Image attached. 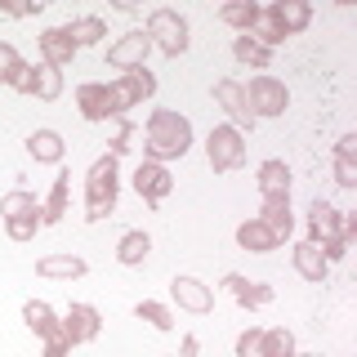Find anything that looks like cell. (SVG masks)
I'll list each match as a JSON object with an SVG mask.
<instances>
[{"mask_svg": "<svg viewBox=\"0 0 357 357\" xmlns=\"http://www.w3.org/2000/svg\"><path fill=\"white\" fill-rule=\"evenodd\" d=\"M241 94H245V107H250V116L255 121H264V116H282V112L290 107V94H286V85L277 81V76H250V81L241 85Z\"/></svg>", "mask_w": 357, "mask_h": 357, "instance_id": "obj_5", "label": "cell"}, {"mask_svg": "<svg viewBox=\"0 0 357 357\" xmlns=\"http://www.w3.org/2000/svg\"><path fill=\"white\" fill-rule=\"evenodd\" d=\"M237 245H241V250H250V255H268V250H277L282 241L268 232L264 219H245L241 228H237Z\"/></svg>", "mask_w": 357, "mask_h": 357, "instance_id": "obj_23", "label": "cell"}, {"mask_svg": "<svg viewBox=\"0 0 357 357\" xmlns=\"http://www.w3.org/2000/svg\"><path fill=\"white\" fill-rule=\"evenodd\" d=\"M116 192H121V178H116V156L103 152L85 174V219L89 223H103L112 210H116Z\"/></svg>", "mask_w": 357, "mask_h": 357, "instance_id": "obj_2", "label": "cell"}, {"mask_svg": "<svg viewBox=\"0 0 357 357\" xmlns=\"http://www.w3.org/2000/svg\"><path fill=\"white\" fill-rule=\"evenodd\" d=\"M67 31H72V40H76V50H85V45H98L107 36V22L98 18V14H85V18H76V22H67Z\"/></svg>", "mask_w": 357, "mask_h": 357, "instance_id": "obj_29", "label": "cell"}, {"mask_svg": "<svg viewBox=\"0 0 357 357\" xmlns=\"http://www.w3.org/2000/svg\"><path fill=\"white\" fill-rule=\"evenodd\" d=\"M0 223H5V232L14 241H31L40 228V201L36 192H27V188H14V192L0 197Z\"/></svg>", "mask_w": 357, "mask_h": 357, "instance_id": "obj_4", "label": "cell"}, {"mask_svg": "<svg viewBox=\"0 0 357 357\" xmlns=\"http://www.w3.org/2000/svg\"><path fill=\"white\" fill-rule=\"evenodd\" d=\"M67 197H72V170H59V178L50 183V197L40 201V223H63L67 215Z\"/></svg>", "mask_w": 357, "mask_h": 357, "instance_id": "obj_20", "label": "cell"}, {"mask_svg": "<svg viewBox=\"0 0 357 357\" xmlns=\"http://www.w3.org/2000/svg\"><path fill=\"white\" fill-rule=\"evenodd\" d=\"M340 215L344 210H335L331 201H312L308 206V241H317V245H326L331 237H340Z\"/></svg>", "mask_w": 357, "mask_h": 357, "instance_id": "obj_18", "label": "cell"}, {"mask_svg": "<svg viewBox=\"0 0 357 357\" xmlns=\"http://www.w3.org/2000/svg\"><path fill=\"white\" fill-rule=\"evenodd\" d=\"M232 59L245 63V67H255V72H264V67L273 63V50H264L255 36H237V40H232Z\"/></svg>", "mask_w": 357, "mask_h": 357, "instance_id": "obj_28", "label": "cell"}, {"mask_svg": "<svg viewBox=\"0 0 357 357\" xmlns=\"http://www.w3.org/2000/svg\"><path fill=\"white\" fill-rule=\"evenodd\" d=\"M143 31H148L152 50H161L165 59H178V54H188V45H192L188 18L178 14V9H152L148 22H143Z\"/></svg>", "mask_w": 357, "mask_h": 357, "instance_id": "obj_3", "label": "cell"}, {"mask_svg": "<svg viewBox=\"0 0 357 357\" xmlns=\"http://www.w3.org/2000/svg\"><path fill=\"white\" fill-rule=\"evenodd\" d=\"M223 290H228L232 299H237L241 308H268L273 304V286H264V282H250V277H241V273H223Z\"/></svg>", "mask_w": 357, "mask_h": 357, "instance_id": "obj_15", "label": "cell"}, {"mask_svg": "<svg viewBox=\"0 0 357 357\" xmlns=\"http://www.w3.org/2000/svg\"><path fill=\"white\" fill-rule=\"evenodd\" d=\"M335 156H340V161H357V134H344V139L335 143Z\"/></svg>", "mask_w": 357, "mask_h": 357, "instance_id": "obj_40", "label": "cell"}, {"mask_svg": "<svg viewBox=\"0 0 357 357\" xmlns=\"http://www.w3.org/2000/svg\"><path fill=\"white\" fill-rule=\"evenodd\" d=\"M290 353H295V335H290L286 326L264 331V357H290Z\"/></svg>", "mask_w": 357, "mask_h": 357, "instance_id": "obj_33", "label": "cell"}, {"mask_svg": "<svg viewBox=\"0 0 357 357\" xmlns=\"http://www.w3.org/2000/svg\"><path fill=\"white\" fill-rule=\"evenodd\" d=\"M264 14L282 36H295V31H304L312 22V5H304V0H277V5L264 9Z\"/></svg>", "mask_w": 357, "mask_h": 357, "instance_id": "obj_14", "label": "cell"}, {"mask_svg": "<svg viewBox=\"0 0 357 357\" xmlns=\"http://www.w3.org/2000/svg\"><path fill=\"white\" fill-rule=\"evenodd\" d=\"M188 148H192V121L174 107H156L148 126H143V161L165 165V161L188 156Z\"/></svg>", "mask_w": 357, "mask_h": 357, "instance_id": "obj_1", "label": "cell"}, {"mask_svg": "<svg viewBox=\"0 0 357 357\" xmlns=\"http://www.w3.org/2000/svg\"><path fill=\"white\" fill-rule=\"evenodd\" d=\"M170 188H174V178L165 165H156V161H139V170H134V192L143 197V206H161L165 197H170Z\"/></svg>", "mask_w": 357, "mask_h": 357, "instance_id": "obj_10", "label": "cell"}, {"mask_svg": "<svg viewBox=\"0 0 357 357\" xmlns=\"http://www.w3.org/2000/svg\"><path fill=\"white\" fill-rule=\"evenodd\" d=\"M206 161L215 174H228V170H241L245 165V134L232 130V126H215L206 139Z\"/></svg>", "mask_w": 357, "mask_h": 357, "instance_id": "obj_6", "label": "cell"}, {"mask_svg": "<svg viewBox=\"0 0 357 357\" xmlns=\"http://www.w3.org/2000/svg\"><path fill=\"white\" fill-rule=\"evenodd\" d=\"M156 94V76L148 72V67H134V72H121V81H112V98H116V112L126 116L130 107L148 103V98Z\"/></svg>", "mask_w": 357, "mask_h": 357, "instance_id": "obj_7", "label": "cell"}, {"mask_svg": "<svg viewBox=\"0 0 357 357\" xmlns=\"http://www.w3.org/2000/svg\"><path fill=\"white\" fill-rule=\"evenodd\" d=\"M134 317L156 326V331H174V312L165 304H156V299H139V304H134Z\"/></svg>", "mask_w": 357, "mask_h": 357, "instance_id": "obj_30", "label": "cell"}, {"mask_svg": "<svg viewBox=\"0 0 357 357\" xmlns=\"http://www.w3.org/2000/svg\"><path fill=\"white\" fill-rule=\"evenodd\" d=\"M215 103L228 112V126L232 130H255V116L250 107H245V94H241V81H232V76H223V81H215Z\"/></svg>", "mask_w": 357, "mask_h": 357, "instance_id": "obj_12", "label": "cell"}, {"mask_svg": "<svg viewBox=\"0 0 357 357\" xmlns=\"http://www.w3.org/2000/svg\"><path fill=\"white\" fill-rule=\"evenodd\" d=\"M295 273L304 277V282H326L331 259L321 255V245H317V241H299V245H295Z\"/></svg>", "mask_w": 357, "mask_h": 357, "instance_id": "obj_21", "label": "cell"}, {"mask_svg": "<svg viewBox=\"0 0 357 357\" xmlns=\"http://www.w3.org/2000/svg\"><path fill=\"white\" fill-rule=\"evenodd\" d=\"M18 67H22V59H18V50H14V45H9V40H0V81H14V72H18Z\"/></svg>", "mask_w": 357, "mask_h": 357, "instance_id": "obj_35", "label": "cell"}, {"mask_svg": "<svg viewBox=\"0 0 357 357\" xmlns=\"http://www.w3.org/2000/svg\"><path fill=\"white\" fill-rule=\"evenodd\" d=\"M22 321H27V331L36 335V340H50V335L59 331V317H54V308L45 304V299H27V304H22Z\"/></svg>", "mask_w": 357, "mask_h": 357, "instance_id": "obj_25", "label": "cell"}, {"mask_svg": "<svg viewBox=\"0 0 357 357\" xmlns=\"http://www.w3.org/2000/svg\"><path fill=\"white\" fill-rule=\"evenodd\" d=\"M67 353H72V340H67L63 326H59V331L50 335V340H45V357H67Z\"/></svg>", "mask_w": 357, "mask_h": 357, "instance_id": "obj_38", "label": "cell"}, {"mask_svg": "<svg viewBox=\"0 0 357 357\" xmlns=\"http://www.w3.org/2000/svg\"><path fill=\"white\" fill-rule=\"evenodd\" d=\"M259 219L268 223V232H273L277 241H286L290 232H295V215H290V192H273V197H264Z\"/></svg>", "mask_w": 357, "mask_h": 357, "instance_id": "obj_17", "label": "cell"}, {"mask_svg": "<svg viewBox=\"0 0 357 357\" xmlns=\"http://www.w3.org/2000/svg\"><path fill=\"white\" fill-rule=\"evenodd\" d=\"M0 14H5V18H31V14H40V0H31V5H14V0H0Z\"/></svg>", "mask_w": 357, "mask_h": 357, "instance_id": "obj_39", "label": "cell"}, {"mask_svg": "<svg viewBox=\"0 0 357 357\" xmlns=\"http://www.w3.org/2000/svg\"><path fill=\"white\" fill-rule=\"evenodd\" d=\"M290 357H321V353H290Z\"/></svg>", "mask_w": 357, "mask_h": 357, "instance_id": "obj_42", "label": "cell"}, {"mask_svg": "<svg viewBox=\"0 0 357 357\" xmlns=\"http://www.w3.org/2000/svg\"><path fill=\"white\" fill-rule=\"evenodd\" d=\"M259 14H264V9L255 5V0H232V5H223V9H219V18L228 22V27H237L241 36H245V31H255Z\"/></svg>", "mask_w": 357, "mask_h": 357, "instance_id": "obj_27", "label": "cell"}, {"mask_svg": "<svg viewBox=\"0 0 357 357\" xmlns=\"http://www.w3.org/2000/svg\"><path fill=\"white\" fill-rule=\"evenodd\" d=\"M255 183H259V192H264V197H273V192H290V165H286V161H277V156H268L259 170H255Z\"/></svg>", "mask_w": 357, "mask_h": 357, "instance_id": "obj_26", "label": "cell"}, {"mask_svg": "<svg viewBox=\"0 0 357 357\" xmlns=\"http://www.w3.org/2000/svg\"><path fill=\"white\" fill-rule=\"evenodd\" d=\"M63 152H67V143H63V134H59V130H31V134H27V156H31V161H40V165H59V161H63Z\"/></svg>", "mask_w": 357, "mask_h": 357, "instance_id": "obj_19", "label": "cell"}, {"mask_svg": "<svg viewBox=\"0 0 357 357\" xmlns=\"http://www.w3.org/2000/svg\"><path fill=\"white\" fill-rule=\"evenodd\" d=\"M152 255V237L143 228H130V232H121V241H116V259L126 264V268H139L143 259Z\"/></svg>", "mask_w": 357, "mask_h": 357, "instance_id": "obj_24", "label": "cell"}, {"mask_svg": "<svg viewBox=\"0 0 357 357\" xmlns=\"http://www.w3.org/2000/svg\"><path fill=\"white\" fill-rule=\"evenodd\" d=\"M63 335L72 340V349L76 344H89V340H98V331H103V317H98V308H89V304H67L63 312Z\"/></svg>", "mask_w": 357, "mask_h": 357, "instance_id": "obj_13", "label": "cell"}, {"mask_svg": "<svg viewBox=\"0 0 357 357\" xmlns=\"http://www.w3.org/2000/svg\"><path fill=\"white\" fill-rule=\"evenodd\" d=\"M63 94V72L50 63H36V98H45V103H54V98Z\"/></svg>", "mask_w": 357, "mask_h": 357, "instance_id": "obj_31", "label": "cell"}, {"mask_svg": "<svg viewBox=\"0 0 357 357\" xmlns=\"http://www.w3.org/2000/svg\"><path fill=\"white\" fill-rule=\"evenodd\" d=\"M9 85H14L18 94H36V67H31V63H22L18 72H14V81H9Z\"/></svg>", "mask_w": 357, "mask_h": 357, "instance_id": "obj_36", "label": "cell"}, {"mask_svg": "<svg viewBox=\"0 0 357 357\" xmlns=\"http://www.w3.org/2000/svg\"><path fill=\"white\" fill-rule=\"evenodd\" d=\"M335 183H340V188H357V161H340V156H335Z\"/></svg>", "mask_w": 357, "mask_h": 357, "instance_id": "obj_37", "label": "cell"}, {"mask_svg": "<svg viewBox=\"0 0 357 357\" xmlns=\"http://www.w3.org/2000/svg\"><path fill=\"white\" fill-rule=\"evenodd\" d=\"M237 357H264V331L259 326L237 335Z\"/></svg>", "mask_w": 357, "mask_h": 357, "instance_id": "obj_34", "label": "cell"}, {"mask_svg": "<svg viewBox=\"0 0 357 357\" xmlns=\"http://www.w3.org/2000/svg\"><path fill=\"white\" fill-rule=\"evenodd\" d=\"M76 59V40H72V31L67 27H45L40 31V63H50V67H63Z\"/></svg>", "mask_w": 357, "mask_h": 357, "instance_id": "obj_16", "label": "cell"}, {"mask_svg": "<svg viewBox=\"0 0 357 357\" xmlns=\"http://www.w3.org/2000/svg\"><path fill=\"white\" fill-rule=\"evenodd\" d=\"M130 148H134V121H126V116L107 121V152L121 156V152H130Z\"/></svg>", "mask_w": 357, "mask_h": 357, "instance_id": "obj_32", "label": "cell"}, {"mask_svg": "<svg viewBox=\"0 0 357 357\" xmlns=\"http://www.w3.org/2000/svg\"><path fill=\"white\" fill-rule=\"evenodd\" d=\"M36 273L40 277H59V282H76V277L89 273V264L81 255H45V259H36Z\"/></svg>", "mask_w": 357, "mask_h": 357, "instance_id": "obj_22", "label": "cell"}, {"mask_svg": "<svg viewBox=\"0 0 357 357\" xmlns=\"http://www.w3.org/2000/svg\"><path fill=\"white\" fill-rule=\"evenodd\" d=\"M197 353H201V340H197V335H183V344H178L174 357H197Z\"/></svg>", "mask_w": 357, "mask_h": 357, "instance_id": "obj_41", "label": "cell"}, {"mask_svg": "<svg viewBox=\"0 0 357 357\" xmlns=\"http://www.w3.org/2000/svg\"><path fill=\"white\" fill-rule=\"evenodd\" d=\"M76 107H81L85 121H94V126H107V121H116V98H112V85L103 81H85L76 85Z\"/></svg>", "mask_w": 357, "mask_h": 357, "instance_id": "obj_8", "label": "cell"}, {"mask_svg": "<svg viewBox=\"0 0 357 357\" xmlns=\"http://www.w3.org/2000/svg\"><path fill=\"white\" fill-rule=\"evenodd\" d=\"M170 299H174L178 308L197 312V317L215 312V290H210L206 282H197V277H188V273H178L174 282H170Z\"/></svg>", "mask_w": 357, "mask_h": 357, "instance_id": "obj_11", "label": "cell"}, {"mask_svg": "<svg viewBox=\"0 0 357 357\" xmlns=\"http://www.w3.org/2000/svg\"><path fill=\"white\" fill-rule=\"evenodd\" d=\"M148 54H152L148 31L134 27V31H126L116 45H107V67H112V72H134V67H143V59H148Z\"/></svg>", "mask_w": 357, "mask_h": 357, "instance_id": "obj_9", "label": "cell"}]
</instances>
